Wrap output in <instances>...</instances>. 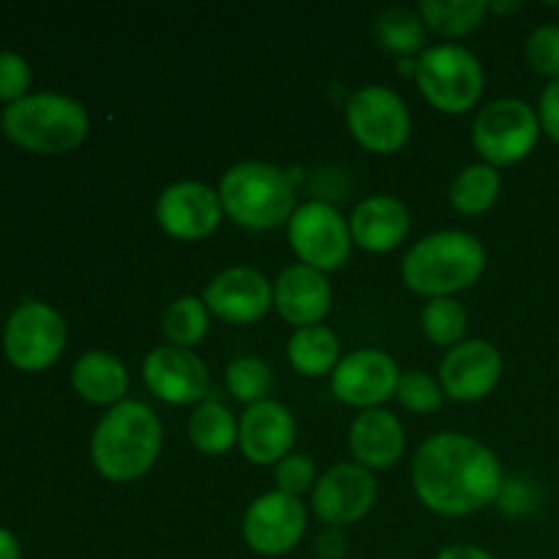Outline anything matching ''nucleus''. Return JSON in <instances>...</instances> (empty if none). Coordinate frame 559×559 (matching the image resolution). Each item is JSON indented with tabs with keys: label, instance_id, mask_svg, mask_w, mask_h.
<instances>
[{
	"label": "nucleus",
	"instance_id": "nucleus-1",
	"mask_svg": "<svg viewBox=\"0 0 559 559\" xmlns=\"http://www.w3.org/2000/svg\"><path fill=\"white\" fill-rule=\"evenodd\" d=\"M506 475L489 445L459 431H440L413 459V486L429 511L467 516L500 497Z\"/></svg>",
	"mask_w": 559,
	"mask_h": 559
},
{
	"label": "nucleus",
	"instance_id": "nucleus-2",
	"mask_svg": "<svg viewBox=\"0 0 559 559\" xmlns=\"http://www.w3.org/2000/svg\"><path fill=\"white\" fill-rule=\"evenodd\" d=\"M164 429L158 415L136 399L115 404L91 437V459L112 484H131L156 464Z\"/></svg>",
	"mask_w": 559,
	"mask_h": 559
},
{
	"label": "nucleus",
	"instance_id": "nucleus-3",
	"mask_svg": "<svg viewBox=\"0 0 559 559\" xmlns=\"http://www.w3.org/2000/svg\"><path fill=\"white\" fill-rule=\"evenodd\" d=\"M486 267V249L464 229H440L404 254L402 278L413 293L426 298H453L478 282Z\"/></svg>",
	"mask_w": 559,
	"mask_h": 559
},
{
	"label": "nucleus",
	"instance_id": "nucleus-4",
	"mask_svg": "<svg viewBox=\"0 0 559 559\" xmlns=\"http://www.w3.org/2000/svg\"><path fill=\"white\" fill-rule=\"evenodd\" d=\"M0 129L25 151L60 156L85 142L91 118L76 98L63 93H33L3 109Z\"/></svg>",
	"mask_w": 559,
	"mask_h": 559
},
{
	"label": "nucleus",
	"instance_id": "nucleus-5",
	"mask_svg": "<svg viewBox=\"0 0 559 559\" xmlns=\"http://www.w3.org/2000/svg\"><path fill=\"white\" fill-rule=\"evenodd\" d=\"M222 207L246 229H273L295 213V186L284 169L271 162H238L218 183Z\"/></svg>",
	"mask_w": 559,
	"mask_h": 559
},
{
	"label": "nucleus",
	"instance_id": "nucleus-6",
	"mask_svg": "<svg viewBox=\"0 0 559 559\" xmlns=\"http://www.w3.org/2000/svg\"><path fill=\"white\" fill-rule=\"evenodd\" d=\"M415 82L440 112H467L484 93V63L462 44H435L420 52Z\"/></svg>",
	"mask_w": 559,
	"mask_h": 559
},
{
	"label": "nucleus",
	"instance_id": "nucleus-7",
	"mask_svg": "<svg viewBox=\"0 0 559 559\" xmlns=\"http://www.w3.org/2000/svg\"><path fill=\"white\" fill-rule=\"evenodd\" d=\"M540 136L538 109L522 98H495L473 123V145L491 167H511L533 153Z\"/></svg>",
	"mask_w": 559,
	"mask_h": 559
},
{
	"label": "nucleus",
	"instance_id": "nucleus-8",
	"mask_svg": "<svg viewBox=\"0 0 559 559\" xmlns=\"http://www.w3.org/2000/svg\"><path fill=\"white\" fill-rule=\"evenodd\" d=\"M287 235L298 260L322 273L342 267L353 251L349 222L331 202L311 200L295 207Z\"/></svg>",
	"mask_w": 559,
	"mask_h": 559
},
{
	"label": "nucleus",
	"instance_id": "nucleus-9",
	"mask_svg": "<svg viewBox=\"0 0 559 559\" xmlns=\"http://www.w3.org/2000/svg\"><path fill=\"white\" fill-rule=\"evenodd\" d=\"M66 322L41 300H25L11 311L3 331V349L22 371H44L60 358L66 347Z\"/></svg>",
	"mask_w": 559,
	"mask_h": 559
},
{
	"label": "nucleus",
	"instance_id": "nucleus-10",
	"mask_svg": "<svg viewBox=\"0 0 559 559\" xmlns=\"http://www.w3.org/2000/svg\"><path fill=\"white\" fill-rule=\"evenodd\" d=\"M347 129L371 153H393L409 136V109L396 91L385 85H366L349 96Z\"/></svg>",
	"mask_w": 559,
	"mask_h": 559
},
{
	"label": "nucleus",
	"instance_id": "nucleus-11",
	"mask_svg": "<svg viewBox=\"0 0 559 559\" xmlns=\"http://www.w3.org/2000/svg\"><path fill=\"white\" fill-rule=\"evenodd\" d=\"M306 506L300 497L273 489L257 497L243 516V540L262 557H282L293 551L306 535Z\"/></svg>",
	"mask_w": 559,
	"mask_h": 559
},
{
	"label": "nucleus",
	"instance_id": "nucleus-12",
	"mask_svg": "<svg viewBox=\"0 0 559 559\" xmlns=\"http://www.w3.org/2000/svg\"><path fill=\"white\" fill-rule=\"evenodd\" d=\"M156 222L169 238L202 240L216 233L222 224L224 207L216 189L200 180H175L158 194Z\"/></svg>",
	"mask_w": 559,
	"mask_h": 559
},
{
	"label": "nucleus",
	"instance_id": "nucleus-13",
	"mask_svg": "<svg viewBox=\"0 0 559 559\" xmlns=\"http://www.w3.org/2000/svg\"><path fill=\"white\" fill-rule=\"evenodd\" d=\"M377 497V480L355 462L333 464L311 491V508L328 527H347L371 511Z\"/></svg>",
	"mask_w": 559,
	"mask_h": 559
},
{
	"label": "nucleus",
	"instance_id": "nucleus-14",
	"mask_svg": "<svg viewBox=\"0 0 559 559\" xmlns=\"http://www.w3.org/2000/svg\"><path fill=\"white\" fill-rule=\"evenodd\" d=\"M142 377L156 399L167 404H200L211 391V374L194 349L162 344L142 360Z\"/></svg>",
	"mask_w": 559,
	"mask_h": 559
},
{
	"label": "nucleus",
	"instance_id": "nucleus-15",
	"mask_svg": "<svg viewBox=\"0 0 559 559\" xmlns=\"http://www.w3.org/2000/svg\"><path fill=\"white\" fill-rule=\"evenodd\" d=\"M399 377L402 371L391 355L382 349L364 347L338 360L331 374V391L336 393L338 402L349 404V407L371 409L396 396Z\"/></svg>",
	"mask_w": 559,
	"mask_h": 559
},
{
	"label": "nucleus",
	"instance_id": "nucleus-16",
	"mask_svg": "<svg viewBox=\"0 0 559 559\" xmlns=\"http://www.w3.org/2000/svg\"><path fill=\"white\" fill-rule=\"evenodd\" d=\"M202 300L218 320L249 325L262 320L273 306V284L257 267L235 265L211 278Z\"/></svg>",
	"mask_w": 559,
	"mask_h": 559
},
{
	"label": "nucleus",
	"instance_id": "nucleus-17",
	"mask_svg": "<svg viewBox=\"0 0 559 559\" xmlns=\"http://www.w3.org/2000/svg\"><path fill=\"white\" fill-rule=\"evenodd\" d=\"M502 377V355L486 338H467L445 353L440 364V385L456 402H478L489 396Z\"/></svg>",
	"mask_w": 559,
	"mask_h": 559
},
{
	"label": "nucleus",
	"instance_id": "nucleus-18",
	"mask_svg": "<svg viewBox=\"0 0 559 559\" xmlns=\"http://www.w3.org/2000/svg\"><path fill=\"white\" fill-rule=\"evenodd\" d=\"M295 426L293 413L282 402H257L246 407L238 420V445L251 464H278L293 453Z\"/></svg>",
	"mask_w": 559,
	"mask_h": 559
},
{
	"label": "nucleus",
	"instance_id": "nucleus-19",
	"mask_svg": "<svg viewBox=\"0 0 559 559\" xmlns=\"http://www.w3.org/2000/svg\"><path fill=\"white\" fill-rule=\"evenodd\" d=\"M331 304L333 293L328 276L304 262L284 267L273 282V309L295 328L320 325L322 317L331 311Z\"/></svg>",
	"mask_w": 559,
	"mask_h": 559
},
{
	"label": "nucleus",
	"instance_id": "nucleus-20",
	"mask_svg": "<svg viewBox=\"0 0 559 559\" xmlns=\"http://www.w3.org/2000/svg\"><path fill=\"white\" fill-rule=\"evenodd\" d=\"M349 233H353V243L374 254L396 249L409 233L407 205L391 194L366 197L349 216Z\"/></svg>",
	"mask_w": 559,
	"mask_h": 559
},
{
	"label": "nucleus",
	"instance_id": "nucleus-21",
	"mask_svg": "<svg viewBox=\"0 0 559 559\" xmlns=\"http://www.w3.org/2000/svg\"><path fill=\"white\" fill-rule=\"evenodd\" d=\"M407 437L402 420L382 407L364 409L349 426V451L355 464L366 469H385L402 459Z\"/></svg>",
	"mask_w": 559,
	"mask_h": 559
},
{
	"label": "nucleus",
	"instance_id": "nucleus-22",
	"mask_svg": "<svg viewBox=\"0 0 559 559\" xmlns=\"http://www.w3.org/2000/svg\"><path fill=\"white\" fill-rule=\"evenodd\" d=\"M71 385L91 404H120L129 391V371L123 360L104 349L80 355L71 369Z\"/></svg>",
	"mask_w": 559,
	"mask_h": 559
},
{
	"label": "nucleus",
	"instance_id": "nucleus-23",
	"mask_svg": "<svg viewBox=\"0 0 559 559\" xmlns=\"http://www.w3.org/2000/svg\"><path fill=\"white\" fill-rule=\"evenodd\" d=\"M338 336L325 325H306L289 336L287 358L304 377L333 374L338 366Z\"/></svg>",
	"mask_w": 559,
	"mask_h": 559
},
{
	"label": "nucleus",
	"instance_id": "nucleus-24",
	"mask_svg": "<svg viewBox=\"0 0 559 559\" xmlns=\"http://www.w3.org/2000/svg\"><path fill=\"white\" fill-rule=\"evenodd\" d=\"M189 440L207 456H222L238 442V420L216 399H205L189 418Z\"/></svg>",
	"mask_w": 559,
	"mask_h": 559
},
{
	"label": "nucleus",
	"instance_id": "nucleus-25",
	"mask_svg": "<svg viewBox=\"0 0 559 559\" xmlns=\"http://www.w3.org/2000/svg\"><path fill=\"white\" fill-rule=\"evenodd\" d=\"M374 38L388 52L399 55V58H413L418 49L426 47V22L420 20L418 9L391 5L377 14Z\"/></svg>",
	"mask_w": 559,
	"mask_h": 559
},
{
	"label": "nucleus",
	"instance_id": "nucleus-26",
	"mask_svg": "<svg viewBox=\"0 0 559 559\" xmlns=\"http://www.w3.org/2000/svg\"><path fill=\"white\" fill-rule=\"evenodd\" d=\"M502 189V180L497 167L491 164H469L464 167L456 178L451 180V189H448V197H451V205L456 207L459 213H467V216H478V213L489 211L497 202Z\"/></svg>",
	"mask_w": 559,
	"mask_h": 559
},
{
	"label": "nucleus",
	"instance_id": "nucleus-27",
	"mask_svg": "<svg viewBox=\"0 0 559 559\" xmlns=\"http://www.w3.org/2000/svg\"><path fill=\"white\" fill-rule=\"evenodd\" d=\"M426 27L448 38L467 36L489 14V0H424L418 3Z\"/></svg>",
	"mask_w": 559,
	"mask_h": 559
},
{
	"label": "nucleus",
	"instance_id": "nucleus-28",
	"mask_svg": "<svg viewBox=\"0 0 559 559\" xmlns=\"http://www.w3.org/2000/svg\"><path fill=\"white\" fill-rule=\"evenodd\" d=\"M207 325H211V311H207L205 300L194 298V295L173 300L162 317L164 336L169 338V344L186 349L205 338Z\"/></svg>",
	"mask_w": 559,
	"mask_h": 559
},
{
	"label": "nucleus",
	"instance_id": "nucleus-29",
	"mask_svg": "<svg viewBox=\"0 0 559 559\" xmlns=\"http://www.w3.org/2000/svg\"><path fill=\"white\" fill-rule=\"evenodd\" d=\"M426 338L440 347H456L467 331V309L456 298H431L420 311Z\"/></svg>",
	"mask_w": 559,
	"mask_h": 559
},
{
	"label": "nucleus",
	"instance_id": "nucleus-30",
	"mask_svg": "<svg viewBox=\"0 0 559 559\" xmlns=\"http://www.w3.org/2000/svg\"><path fill=\"white\" fill-rule=\"evenodd\" d=\"M227 388L238 402H265L273 388V369L257 355H240L227 369Z\"/></svg>",
	"mask_w": 559,
	"mask_h": 559
},
{
	"label": "nucleus",
	"instance_id": "nucleus-31",
	"mask_svg": "<svg viewBox=\"0 0 559 559\" xmlns=\"http://www.w3.org/2000/svg\"><path fill=\"white\" fill-rule=\"evenodd\" d=\"M396 399L402 402L404 409L409 413H437L445 402V391H442L440 380L429 374L424 369H413V371H404L399 377V385H396Z\"/></svg>",
	"mask_w": 559,
	"mask_h": 559
},
{
	"label": "nucleus",
	"instance_id": "nucleus-32",
	"mask_svg": "<svg viewBox=\"0 0 559 559\" xmlns=\"http://www.w3.org/2000/svg\"><path fill=\"white\" fill-rule=\"evenodd\" d=\"M524 55H527L530 66H533L538 74L559 76V25L557 22H544V25L535 27L533 33L524 41Z\"/></svg>",
	"mask_w": 559,
	"mask_h": 559
},
{
	"label": "nucleus",
	"instance_id": "nucleus-33",
	"mask_svg": "<svg viewBox=\"0 0 559 559\" xmlns=\"http://www.w3.org/2000/svg\"><path fill=\"white\" fill-rule=\"evenodd\" d=\"M276 484L284 495L300 497L317 484L314 459L309 453H289L276 464Z\"/></svg>",
	"mask_w": 559,
	"mask_h": 559
},
{
	"label": "nucleus",
	"instance_id": "nucleus-34",
	"mask_svg": "<svg viewBox=\"0 0 559 559\" xmlns=\"http://www.w3.org/2000/svg\"><path fill=\"white\" fill-rule=\"evenodd\" d=\"M31 66L22 55L0 52V102H20L31 87Z\"/></svg>",
	"mask_w": 559,
	"mask_h": 559
},
{
	"label": "nucleus",
	"instance_id": "nucleus-35",
	"mask_svg": "<svg viewBox=\"0 0 559 559\" xmlns=\"http://www.w3.org/2000/svg\"><path fill=\"white\" fill-rule=\"evenodd\" d=\"M538 118H540V131L559 142V76L549 80V85L544 87L538 98Z\"/></svg>",
	"mask_w": 559,
	"mask_h": 559
},
{
	"label": "nucleus",
	"instance_id": "nucleus-36",
	"mask_svg": "<svg viewBox=\"0 0 559 559\" xmlns=\"http://www.w3.org/2000/svg\"><path fill=\"white\" fill-rule=\"evenodd\" d=\"M317 557L320 559H342L347 555V540L338 533V527H325L320 535H317Z\"/></svg>",
	"mask_w": 559,
	"mask_h": 559
},
{
	"label": "nucleus",
	"instance_id": "nucleus-37",
	"mask_svg": "<svg viewBox=\"0 0 559 559\" xmlns=\"http://www.w3.org/2000/svg\"><path fill=\"white\" fill-rule=\"evenodd\" d=\"M435 559H497V557L491 555V551L480 549V546L453 544V546H445V549H442Z\"/></svg>",
	"mask_w": 559,
	"mask_h": 559
},
{
	"label": "nucleus",
	"instance_id": "nucleus-38",
	"mask_svg": "<svg viewBox=\"0 0 559 559\" xmlns=\"http://www.w3.org/2000/svg\"><path fill=\"white\" fill-rule=\"evenodd\" d=\"M0 559H20V540L5 527H0Z\"/></svg>",
	"mask_w": 559,
	"mask_h": 559
},
{
	"label": "nucleus",
	"instance_id": "nucleus-39",
	"mask_svg": "<svg viewBox=\"0 0 559 559\" xmlns=\"http://www.w3.org/2000/svg\"><path fill=\"white\" fill-rule=\"evenodd\" d=\"M519 9H522V3H489V11H495V14H511Z\"/></svg>",
	"mask_w": 559,
	"mask_h": 559
}]
</instances>
